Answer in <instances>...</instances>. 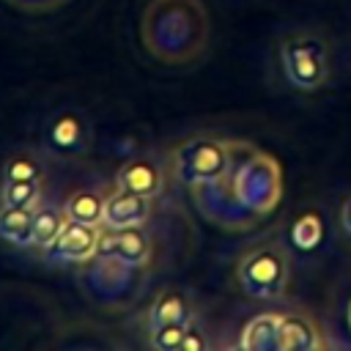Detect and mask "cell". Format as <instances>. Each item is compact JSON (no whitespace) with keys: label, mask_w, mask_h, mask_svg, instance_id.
<instances>
[{"label":"cell","mask_w":351,"mask_h":351,"mask_svg":"<svg viewBox=\"0 0 351 351\" xmlns=\"http://www.w3.org/2000/svg\"><path fill=\"white\" fill-rule=\"evenodd\" d=\"M324 346L318 321L299 307L280 310L277 321V351H313Z\"/></svg>","instance_id":"obj_9"},{"label":"cell","mask_w":351,"mask_h":351,"mask_svg":"<svg viewBox=\"0 0 351 351\" xmlns=\"http://www.w3.org/2000/svg\"><path fill=\"white\" fill-rule=\"evenodd\" d=\"M44 181H3L0 184V206L36 208L44 195Z\"/></svg>","instance_id":"obj_20"},{"label":"cell","mask_w":351,"mask_h":351,"mask_svg":"<svg viewBox=\"0 0 351 351\" xmlns=\"http://www.w3.org/2000/svg\"><path fill=\"white\" fill-rule=\"evenodd\" d=\"M99 241H101V225H85V222H74L69 219L60 230V236L44 250V255L49 261H63V263H85L88 258H93L99 252Z\"/></svg>","instance_id":"obj_8"},{"label":"cell","mask_w":351,"mask_h":351,"mask_svg":"<svg viewBox=\"0 0 351 351\" xmlns=\"http://www.w3.org/2000/svg\"><path fill=\"white\" fill-rule=\"evenodd\" d=\"M69 222L66 208L55 206V203H38L33 211V247L47 250L63 230V225Z\"/></svg>","instance_id":"obj_18"},{"label":"cell","mask_w":351,"mask_h":351,"mask_svg":"<svg viewBox=\"0 0 351 351\" xmlns=\"http://www.w3.org/2000/svg\"><path fill=\"white\" fill-rule=\"evenodd\" d=\"M233 151H236V140H225L217 134L189 137L170 156L173 178L192 189L211 184L228 173V167L233 162Z\"/></svg>","instance_id":"obj_6"},{"label":"cell","mask_w":351,"mask_h":351,"mask_svg":"<svg viewBox=\"0 0 351 351\" xmlns=\"http://www.w3.org/2000/svg\"><path fill=\"white\" fill-rule=\"evenodd\" d=\"M285 241H288V247H291L293 255H302V258L315 255L324 247V241H326V219H324L321 208H315V206L302 208L291 219L288 239Z\"/></svg>","instance_id":"obj_12"},{"label":"cell","mask_w":351,"mask_h":351,"mask_svg":"<svg viewBox=\"0 0 351 351\" xmlns=\"http://www.w3.org/2000/svg\"><path fill=\"white\" fill-rule=\"evenodd\" d=\"M99 252H110V255H118V258H123V261H129L134 266L148 269L151 258H154V241L143 230V225H134V228H101Z\"/></svg>","instance_id":"obj_10"},{"label":"cell","mask_w":351,"mask_h":351,"mask_svg":"<svg viewBox=\"0 0 351 351\" xmlns=\"http://www.w3.org/2000/svg\"><path fill=\"white\" fill-rule=\"evenodd\" d=\"M195 321V318H192ZM189 321V324H192ZM189 324H165V326H154L148 329V343L156 351H181V340L186 335Z\"/></svg>","instance_id":"obj_21"},{"label":"cell","mask_w":351,"mask_h":351,"mask_svg":"<svg viewBox=\"0 0 351 351\" xmlns=\"http://www.w3.org/2000/svg\"><path fill=\"white\" fill-rule=\"evenodd\" d=\"M192 318H197L192 293L186 288H165L156 293L148 310V329L165 324H189Z\"/></svg>","instance_id":"obj_14"},{"label":"cell","mask_w":351,"mask_h":351,"mask_svg":"<svg viewBox=\"0 0 351 351\" xmlns=\"http://www.w3.org/2000/svg\"><path fill=\"white\" fill-rule=\"evenodd\" d=\"M77 280L90 302H96L104 310L118 313V310L132 307L140 299L143 285H145V269L118 255L96 252L85 263H80Z\"/></svg>","instance_id":"obj_4"},{"label":"cell","mask_w":351,"mask_h":351,"mask_svg":"<svg viewBox=\"0 0 351 351\" xmlns=\"http://www.w3.org/2000/svg\"><path fill=\"white\" fill-rule=\"evenodd\" d=\"M151 200L145 195L137 192H126V189H112L107 195V208H104V222L101 228H134V225H145L151 217Z\"/></svg>","instance_id":"obj_13"},{"label":"cell","mask_w":351,"mask_h":351,"mask_svg":"<svg viewBox=\"0 0 351 351\" xmlns=\"http://www.w3.org/2000/svg\"><path fill=\"white\" fill-rule=\"evenodd\" d=\"M280 195L282 178L277 159L239 140L228 173L211 184L195 186V200L203 217L230 230H241L263 219L277 206Z\"/></svg>","instance_id":"obj_1"},{"label":"cell","mask_w":351,"mask_h":351,"mask_svg":"<svg viewBox=\"0 0 351 351\" xmlns=\"http://www.w3.org/2000/svg\"><path fill=\"white\" fill-rule=\"evenodd\" d=\"M93 126L82 110H60L44 129V148L60 159H80L90 151Z\"/></svg>","instance_id":"obj_7"},{"label":"cell","mask_w":351,"mask_h":351,"mask_svg":"<svg viewBox=\"0 0 351 351\" xmlns=\"http://www.w3.org/2000/svg\"><path fill=\"white\" fill-rule=\"evenodd\" d=\"M115 189L137 192L145 197H156L165 189V167L151 154H137L126 159L115 173Z\"/></svg>","instance_id":"obj_11"},{"label":"cell","mask_w":351,"mask_h":351,"mask_svg":"<svg viewBox=\"0 0 351 351\" xmlns=\"http://www.w3.org/2000/svg\"><path fill=\"white\" fill-rule=\"evenodd\" d=\"M11 5H19L25 11H49V8H58L63 5L66 0H8Z\"/></svg>","instance_id":"obj_23"},{"label":"cell","mask_w":351,"mask_h":351,"mask_svg":"<svg viewBox=\"0 0 351 351\" xmlns=\"http://www.w3.org/2000/svg\"><path fill=\"white\" fill-rule=\"evenodd\" d=\"M277 321H280V310H269V313L255 315L244 326L239 346L247 351H277Z\"/></svg>","instance_id":"obj_17"},{"label":"cell","mask_w":351,"mask_h":351,"mask_svg":"<svg viewBox=\"0 0 351 351\" xmlns=\"http://www.w3.org/2000/svg\"><path fill=\"white\" fill-rule=\"evenodd\" d=\"M340 228H343L346 236L351 239V192L343 197V206H340Z\"/></svg>","instance_id":"obj_24"},{"label":"cell","mask_w":351,"mask_h":351,"mask_svg":"<svg viewBox=\"0 0 351 351\" xmlns=\"http://www.w3.org/2000/svg\"><path fill=\"white\" fill-rule=\"evenodd\" d=\"M211 343H208V337H206V329L200 326V321L195 318L189 326H186V335H184V340H181V351H206Z\"/></svg>","instance_id":"obj_22"},{"label":"cell","mask_w":351,"mask_h":351,"mask_svg":"<svg viewBox=\"0 0 351 351\" xmlns=\"http://www.w3.org/2000/svg\"><path fill=\"white\" fill-rule=\"evenodd\" d=\"M3 181H44V173H47V165L38 154H30V151H19V154H11L5 162H3Z\"/></svg>","instance_id":"obj_19"},{"label":"cell","mask_w":351,"mask_h":351,"mask_svg":"<svg viewBox=\"0 0 351 351\" xmlns=\"http://www.w3.org/2000/svg\"><path fill=\"white\" fill-rule=\"evenodd\" d=\"M208 14L200 0H151L143 11L140 36L159 63H192L208 44Z\"/></svg>","instance_id":"obj_2"},{"label":"cell","mask_w":351,"mask_h":351,"mask_svg":"<svg viewBox=\"0 0 351 351\" xmlns=\"http://www.w3.org/2000/svg\"><path fill=\"white\" fill-rule=\"evenodd\" d=\"M66 217L74 222H85V225H101L104 222V208H107V192L101 189H77L66 197L63 203Z\"/></svg>","instance_id":"obj_15"},{"label":"cell","mask_w":351,"mask_h":351,"mask_svg":"<svg viewBox=\"0 0 351 351\" xmlns=\"http://www.w3.org/2000/svg\"><path fill=\"white\" fill-rule=\"evenodd\" d=\"M33 211L19 206H0V239L11 247H33Z\"/></svg>","instance_id":"obj_16"},{"label":"cell","mask_w":351,"mask_h":351,"mask_svg":"<svg viewBox=\"0 0 351 351\" xmlns=\"http://www.w3.org/2000/svg\"><path fill=\"white\" fill-rule=\"evenodd\" d=\"M291 266L293 252L288 241L280 233H269L236 261V282L250 299L274 302L291 282Z\"/></svg>","instance_id":"obj_3"},{"label":"cell","mask_w":351,"mask_h":351,"mask_svg":"<svg viewBox=\"0 0 351 351\" xmlns=\"http://www.w3.org/2000/svg\"><path fill=\"white\" fill-rule=\"evenodd\" d=\"M280 69L285 82L293 90L315 93L326 85L332 74V52L321 33L315 30H291L277 44Z\"/></svg>","instance_id":"obj_5"}]
</instances>
